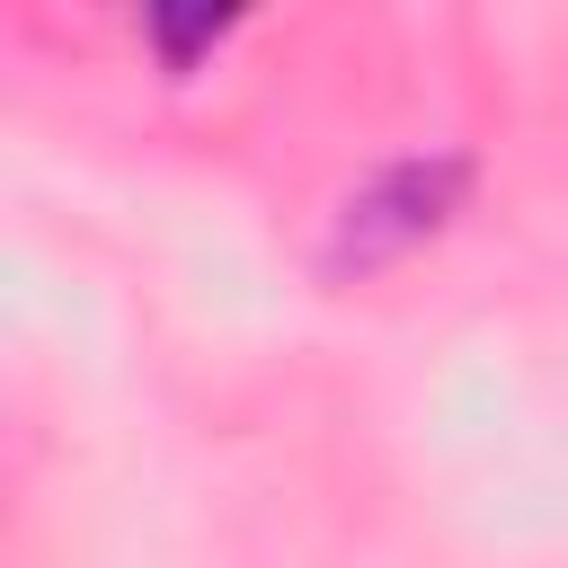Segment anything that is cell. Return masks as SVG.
<instances>
[{
  "mask_svg": "<svg viewBox=\"0 0 568 568\" xmlns=\"http://www.w3.org/2000/svg\"><path fill=\"white\" fill-rule=\"evenodd\" d=\"M462 160H399V169H382L364 195H346V213H337V266H382V257H399V248H417L426 231H444V213L462 204Z\"/></svg>",
  "mask_w": 568,
  "mask_h": 568,
  "instance_id": "cell-1",
  "label": "cell"
}]
</instances>
